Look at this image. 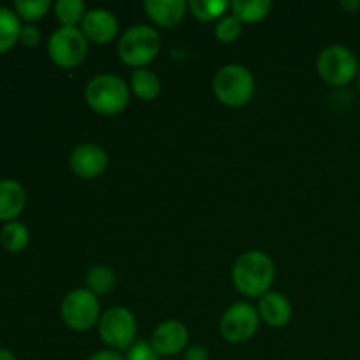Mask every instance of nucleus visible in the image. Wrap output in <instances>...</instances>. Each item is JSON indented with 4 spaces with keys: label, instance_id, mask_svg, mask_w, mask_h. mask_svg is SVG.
Instances as JSON below:
<instances>
[{
    "label": "nucleus",
    "instance_id": "f257e3e1",
    "mask_svg": "<svg viewBox=\"0 0 360 360\" xmlns=\"http://www.w3.org/2000/svg\"><path fill=\"white\" fill-rule=\"evenodd\" d=\"M232 281L246 297H262L274 281V262L267 253L259 250L243 253L234 264Z\"/></svg>",
    "mask_w": 360,
    "mask_h": 360
},
{
    "label": "nucleus",
    "instance_id": "f03ea898",
    "mask_svg": "<svg viewBox=\"0 0 360 360\" xmlns=\"http://www.w3.org/2000/svg\"><path fill=\"white\" fill-rule=\"evenodd\" d=\"M84 97L95 112L102 116H115L129 105L130 91L120 76L101 74L86 84Z\"/></svg>",
    "mask_w": 360,
    "mask_h": 360
},
{
    "label": "nucleus",
    "instance_id": "7ed1b4c3",
    "mask_svg": "<svg viewBox=\"0 0 360 360\" xmlns=\"http://www.w3.org/2000/svg\"><path fill=\"white\" fill-rule=\"evenodd\" d=\"M162 39L155 28L148 25H134L118 42V55L123 63L136 69H144V65L153 62L160 53Z\"/></svg>",
    "mask_w": 360,
    "mask_h": 360
},
{
    "label": "nucleus",
    "instance_id": "20e7f679",
    "mask_svg": "<svg viewBox=\"0 0 360 360\" xmlns=\"http://www.w3.org/2000/svg\"><path fill=\"white\" fill-rule=\"evenodd\" d=\"M213 90L218 101L229 108H241L255 94V77L246 67L231 63L221 67L213 79Z\"/></svg>",
    "mask_w": 360,
    "mask_h": 360
},
{
    "label": "nucleus",
    "instance_id": "39448f33",
    "mask_svg": "<svg viewBox=\"0 0 360 360\" xmlns=\"http://www.w3.org/2000/svg\"><path fill=\"white\" fill-rule=\"evenodd\" d=\"M319 76L333 86H345L360 72L359 60L354 51L345 46H329L316 60Z\"/></svg>",
    "mask_w": 360,
    "mask_h": 360
},
{
    "label": "nucleus",
    "instance_id": "423d86ee",
    "mask_svg": "<svg viewBox=\"0 0 360 360\" xmlns=\"http://www.w3.org/2000/svg\"><path fill=\"white\" fill-rule=\"evenodd\" d=\"M62 320L69 329L83 333L101 320V302L88 288L69 292L62 302Z\"/></svg>",
    "mask_w": 360,
    "mask_h": 360
},
{
    "label": "nucleus",
    "instance_id": "0eeeda50",
    "mask_svg": "<svg viewBox=\"0 0 360 360\" xmlns=\"http://www.w3.org/2000/svg\"><path fill=\"white\" fill-rule=\"evenodd\" d=\"M98 334L111 350H129L136 343V316L127 308H111L98 320Z\"/></svg>",
    "mask_w": 360,
    "mask_h": 360
},
{
    "label": "nucleus",
    "instance_id": "6e6552de",
    "mask_svg": "<svg viewBox=\"0 0 360 360\" xmlns=\"http://www.w3.org/2000/svg\"><path fill=\"white\" fill-rule=\"evenodd\" d=\"M49 58L63 69L77 67L88 55V39L76 27H62L49 37Z\"/></svg>",
    "mask_w": 360,
    "mask_h": 360
},
{
    "label": "nucleus",
    "instance_id": "1a4fd4ad",
    "mask_svg": "<svg viewBox=\"0 0 360 360\" xmlns=\"http://www.w3.org/2000/svg\"><path fill=\"white\" fill-rule=\"evenodd\" d=\"M260 315L248 302H236L224 313L220 333L229 343L241 345L252 340L259 329Z\"/></svg>",
    "mask_w": 360,
    "mask_h": 360
},
{
    "label": "nucleus",
    "instance_id": "9d476101",
    "mask_svg": "<svg viewBox=\"0 0 360 360\" xmlns=\"http://www.w3.org/2000/svg\"><path fill=\"white\" fill-rule=\"evenodd\" d=\"M108 153L101 146L91 143L79 144L77 148H74L69 157V165L74 174L84 179H94L102 176L108 169Z\"/></svg>",
    "mask_w": 360,
    "mask_h": 360
},
{
    "label": "nucleus",
    "instance_id": "9b49d317",
    "mask_svg": "<svg viewBox=\"0 0 360 360\" xmlns=\"http://www.w3.org/2000/svg\"><path fill=\"white\" fill-rule=\"evenodd\" d=\"M118 18L108 9H91L81 21V32L84 37L97 44H108L118 35Z\"/></svg>",
    "mask_w": 360,
    "mask_h": 360
},
{
    "label": "nucleus",
    "instance_id": "f8f14e48",
    "mask_svg": "<svg viewBox=\"0 0 360 360\" xmlns=\"http://www.w3.org/2000/svg\"><path fill=\"white\" fill-rule=\"evenodd\" d=\"M188 345V330L178 320L162 322L151 336V347L158 355L172 357L183 352Z\"/></svg>",
    "mask_w": 360,
    "mask_h": 360
},
{
    "label": "nucleus",
    "instance_id": "ddd939ff",
    "mask_svg": "<svg viewBox=\"0 0 360 360\" xmlns=\"http://www.w3.org/2000/svg\"><path fill=\"white\" fill-rule=\"evenodd\" d=\"M144 9L150 20L158 27L174 28L185 18L188 4L185 0H146Z\"/></svg>",
    "mask_w": 360,
    "mask_h": 360
},
{
    "label": "nucleus",
    "instance_id": "4468645a",
    "mask_svg": "<svg viewBox=\"0 0 360 360\" xmlns=\"http://www.w3.org/2000/svg\"><path fill=\"white\" fill-rule=\"evenodd\" d=\"M259 315L267 326L285 327L292 319V304L280 292H267L260 297Z\"/></svg>",
    "mask_w": 360,
    "mask_h": 360
},
{
    "label": "nucleus",
    "instance_id": "2eb2a0df",
    "mask_svg": "<svg viewBox=\"0 0 360 360\" xmlns=\"http://www.w3.org/2000/svg\"><path fill=\"white\" fill-rule=\"evenodd\" d=\"M27 204L25 188L14 179H0V221H14Z\"/></svg>",
    "mask_w": 360,
    "mask_h": 360
},
{
    "label": "nucleus",
    "instance_id": "dca6fc26",
    "mask_svg": "<svg viewBox=\"0 0 360 360\" xmlns=\"http://www.w3.org/2000/svg\"><path fill=\"white\" fill-rule=\"evenodd\" d=\"M271 0H234L231 9L241 23H259L271 13Z\"/></svg>",
    "mask_w": 360,
    "mask_h": 360
},
{
    "label": "nucleus",
    "instance_id": "f3484780",
    "mask_svg": "<svg viewBox=\"0 0 360 360\" xmlns=\"http://www.w3.org/2000/svg\"><path fill=\"white\" fill-rule=\"evenodd\" d=\"M132 91L141 98V101H155L162 91V83L155 72L148 69H136L130 79Z\"/></svg>",
    "mask_w": 360,
    "mask_h": 360
},
{
    "label": "nucleus",
    "instance_id": "a211bd4d",
    "mask_svg": "<svg viewBox=\"0 0 360 360\" xmlns=\"http://www.w3.org/2000/svg\"><path fill=\"white\" fill-rule=\"evenodd\" d=\"M21 21L14 11L0 7V55L9 51L21 35Z\"/></svg>",
    "mask_w": 360,
    "mask_h": 360
},
{
    "label": "nucleus",
    "instance_id": "6ab92c4d",
    "mask_svg": "<svg viewBox=\"0 0 360 360\" xmlns=\"http://www.w3.org/2000/svg\"><path fill=\"white\" fill-rule=\"evenodd\" d=\"M28 241H30L28 229L23 224H20V221H9L0 231V243L11 253L23 252L27 248Z\"/></svg>",
    "mask_w": 360,
    "mask_h": 360
},
{
    "label": "nucleus",
    "instance_id": "aec40b11",
    "mask_svg": "<svg viewBox=\"0 0 360 360\" xmlns=\"http://www.w3.org/2000/svg\"><path fill=\"white\" fill-rule=\"evenodd\" d=\"M86 285L88 290L91 294L105 295L108 292H111L116 285V274L111 267L108 266H95L88 271L86 274Z\"/></svg>",
    "mask_w": 360,
    "mask_h": 360
},
{
    "label": "nucleus",
    "instance_id": "412c9836",
    "mask_svg": "<svg viewBox=\"0 0 360 360\" xmlns=\"http://www.w3.org/2000/svg\"><path fill=\"white\" fill-rule=\"evenodd\" d=\"M231 4L225 0H190L188 9L199 21H213L224 18Z\"/></svg>",
    "mask_w": 360,
    "mask_h": 360
},
{
    "label": "nucleus",
    "instance_id": "4be33fe9",
    "mask_svg": "<svg viewBox=\"0 0 360 360\" xmlns=\"http://www.w3.org/2000/svg\"><path fill=\"white\" fill-rule=\"evenodd\" d=\"M55 14L62 27H76L83 21L86 7L81 0H58L55 4Z\"/></svg>",
    "mask_w": 360,
    "mask_h": 360
},
{
    "label": "nucleus",
    "instance_id": "5701e85b",
    "mask_svg": "<svg viewBox=\"0 0 360 360\" xmlns=\"http://www.w3.org/2000/svg\"><path fill=\"white\" fill-rule=\"evenodd\" d=\"M49 9H51V2L48 0H16L14 2V13L18 14V18L30 23L42 20Z\"/></svg>",
    "mask_w": 360,
    "mask_h": 360
},
{
    "label": "nucleus",
    "instance_id": "b1692460",
    "mask_svg": "<svg viewBox=\"0 0 360 360\" xmlns=\"http://www.w3.org/2000/svg\"><path fill=\"white\" fill-rule=\"evenodd\" d=\"M241 30H243V23L234 16V14H229V16L220 18V20H218L217 28H214V32H217V39L220 42H225V44L234 42L236 39L241 35Z\"/></svg>",
    "mask_w": 360,
    "mask_h": 360
},
{
    "label": "nucleus",
    "instance_id": "393cba45",
    "mask_svg": "<svg viewBox=\"0 0 360 360\" xmlns=\"http://www.w3.org/2000/svg\"><path fill=\"white\" fill-rule=\"evenodd\" d=\"M160 355L153 350L150 343L146 341H136L132 347L127 350L125 360H158Z\"/></svg>",
    "mask_w": 360,
    "mask_h": 360
},
{
    "label": "nucleus",
    "instance_id": "a878e982",
    "mask_svg": "<svg viewBox=\"0 0 360 360\" xmlns=\"http://www.w3.org/2000/svg\"><path fill=\"white\" fill-rule=\"evenodd\" d=\"M20 41L23 42L25 46H37L41 42V32H39L37 27L34 25H27V27L21 28V35H20Z\"/></svg>",
    "mask_w": 360,
    "mask_h": 360
},
{
    "label": "nucleus",
    "instance_id": "bb28decb",
    "mask_svg": "<svg viewBox=\"0 0 360 360\" xmlns=\"http://www.w3.org/2000/svg\"><path fill=\"white\" fill-rule=\"evenodd\" d=\"M210 359V352L202 345H193L185 352V360H207Z\"/></svg>",
    "mask_w": 360,
    "mask_h": 360
},
{
    "label": "nucleus",
    "instance_id": "cd10ccee",
    "mask_svg": "<svg viewBox=\"0 0 360 360\" xmlns=\"http://www.w3.org/2000/svg\"><path fill=\"white\" fill-rule=\"evenodd\" d=\"M88 360H125L120 352L115 350H101V352H95Z\"/></svg>",
    "mask_w": 360,
    "mask_h": 360
},
{
    "label": "nucleus",
    "instance_id": "c85d7f7f",
    "mask_svg": "<svg viewBox=\"0 0 360 360\" xmlns=\"http://www.w3.org/2000/svg\"><path fill=\"white\" fill-rule=\"evenodd\" d=\"M341 7H343L345 11H348L350 14H354L360 9V2L359 0H343V2H341Z\"/></svg>",
    "mask_w": 360,
    "mask_h": 360
},
{
    "label": "nucleus",
    "instance_id": "c756f323",
    "mask_svg": "<svg viewBox=\"0 0 360 360\" xmlns=\"http://www.w3.org/2000/svg\"><path fill=\"white\" fill-rule=\"evenodd\" d=\"M0 360H16V355H14L11 350L0 348Z\"/></svg>",
    "mask_w": 360,
    "mask_h": 360
},
{
    "label": "nucleus",
    "instance_id": "7c9ffc66",
    "mask_svg": "<svg viewBox=\"0 0 360 360\" xmlns=\"http://www.w3.org/2000/svg\"><path fill=\"white\" fill-rule=\"evenodd\" d=\"M359 84H360V72H359Z\"/></svg>",
    "mask_w": 360,
    "mask_h": 360
}]
</instances>
